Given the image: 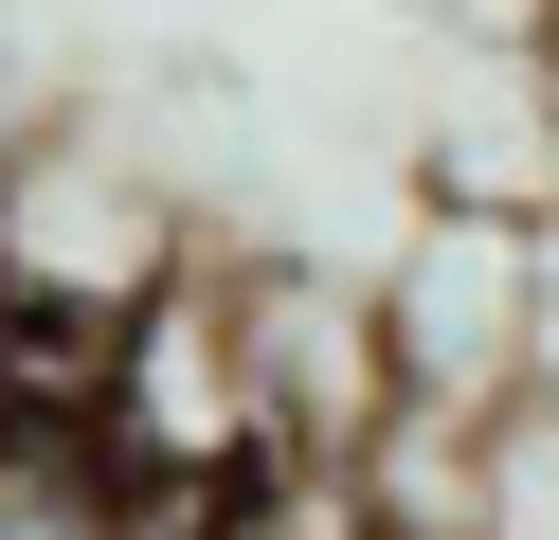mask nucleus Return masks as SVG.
<instances>
[{
	"instance_id": "nucleus-1",
	"label": "nucleus",
	"mask_w": 559,
	"mask_h": 540,
	"mask_svg": "<svg viewBox=\"0 0 559 540\" xmlns=\"http://www.w3.org/2000/svg\"><path fill=\"white\" fill-rule=\"evenodd\" d=\"M542 216L559 199H433L379 288V415L397 432H506L523 360H542Z\"/></svg>"
},
{
	"instance_id": "nucleus-3",
	"label": "nucleus",
	"mask_w": 559,
	"mask_h": 540,
	"mask_svg": "<svg viewBox=\"0 0 559 540\" xmlns=\"http://www.w3.org/2000/svg\"><path fill=\"white\" fill-rule=\"evenodd\" d=\"M542 108H559V19H542Z\"/></svg>"
},
{
	"instance_id": "nucleus-2",
	"label": "nucleus",
	"mask_w": 559,
	"mask_h": 540,
	"mask_svg": "<svg viewBox=\"0 0 559 540\" xmlns=\"http://www.w3.org/2000/svg\"><path fill=\"white\" fill-rule=\"evenodd\" d=\"M0 540H199V523L127 487L91 415H0Z\"/></svg>"
}]
</instances>
